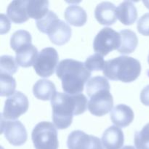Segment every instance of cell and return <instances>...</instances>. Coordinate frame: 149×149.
Wrapping results in <instances>:
<instances>
[{
    "instance_id": "83f0119b",
    "label": "cell",
    "mask_w": 149,
    "mask_h": 149,
    "mask_svg": "<svg viewBox=\"0 0 149 149\" xmlns=\"http://www.w3.org/2000/svg\"><path fill=\"white\" fill-rule=\"evenodd\" d=\"M138 31L143 36H149V13L144 14L138 21Z\"/></svg>"
},
{
    "instance_id": "d6a6232c",
    "label": "cell",
    "mask_w": 149,
    "mask_h": 149,
    "mask_svg": "<svg viewBox=\"0 0 149 149\" xmlns=\"http://www.w3.org/2000/svg\"><path fill=\"white\" fill-rule=\"evenodd\" d=\"M148 64H149V54H148Z\"/></svg>"
},
{
    "instance_id": "ac0fdd59",
    "label": "cell",
    "mask_w": 149,
    "mask_h": 149,
    "mask_svg": "<svg viewBox=\"0 0 149 149\" xmlns=\"http://www.w3.org/2000/svg\"><path fill=\"white\" fill-rule=\"evenodd\" d=\"M33 95L41 100H52L56 94V87L52 81L48 79L38 80L33 87Z\"/></svg>"
},
{
    "instance_id": "7c38bea8",
    "label": "cell",
    "mask_w": 149,
    "mask_h": 149,
    "mask_svg": "<svg viewBox=\"0 0 149 149\" xmlns=\"http://www.w3.org/2000/svg\"><path fill=\"white\" fill-rule=\"evenodd\" d=\"M95 17L101 25H113L117 19L116 6L110 1L100 3L95 10Z\"/></svg>"
},
{
    "instance_id": "8fae6325",
    "label": "cell",
    "mask_w": 149,
    "mask_h": 149,
    "mask_svg": "<svg viewBox=\"0 0 149 149\" xmlns=\"http://www.w3.org/2000/svg\"><path fill=\"white\" fill-rule=\"evenodd\" d=\"M47 34L53 44L63 45L71 39V29L66 23L58 19L49 28Z\"/></svg>"
},
{
    "instance_id": "ffe728a7",
    "label": "cell",
    "mask_w": 149,
    "mask_h": 149,
    "mask_svg": "<svg viewBox=\"0 0 149 149\" xmlns=\"http://www.w3.org/2000/svg\"><path fill=\"white\" fill-rule=\"evenodd\" d=\"M121 36V45L117 49L122 55L130 54L135 50L138 45L136 33L130 29H124L119 32Z\"/></svg>"
},
{
    "instance_id": "8992f818",
    "label": "cell",
    "mask_w": 149,
    "mask_h": 149,
    "mask_svg": "<svg viewBox=\"0 0 149 149\" xmlns=\"http://www.w3.org/2000/svg\"><path fill=\"white\" fill-rule=\"evenodd\" d=\"M110 88H102L87 95L90 97L87 108L92 114L103 116L112 111L113 99L110 93Z\"/></svg>"
},
{
    "instance_id": "4dcf8cb0",
    "label": "cell",
    "mask_w": 149,
    "mask_h": 149,
    "mask_svg": "<svg viewBox=\"0 0 149 149\" xmlns=\"http://www.w3.org/2000/svg\"><path fill=\"white\" fill-rule=\"evenodd\" d=\"M122 149H136V148H135V147L132 146H125Z\"/></svg>"
},
{
    "instance_id": "4316f807",
    "label": "cell",
    "mask_w": 149,
    "mask_h": 149,
    "mask_svg": "<svg viewBox=\"0 0 149 149\" xmlns=\"http://www.w3.org/2000/svg\"><path fill=\"white\" fill-rule=\"evenodd\" d=\"M59 18L58 15L53 11L49 10L45 17H42L40 20H36V27L38 28L39 31L44 33H47L49 28Z\"/></svg>"
},
{
    "instance_id": "4fadbf2b",
    "label": "cell",
    "mask_w": 149,
    "mask_h": 149,
    "mask_svg": "<svg viewBox=\"0 0 149 149\" xmlns=\"http://www.w3.org/2000/svg\"><path fill=\"white\" fill-rule=\"evenodd\" d=\"M105 149H121L125 143L124 133L116 126H111L103 132L101 138Z\"/></svg>"
},
{
    "instance_id": "5bb4252c",
    "label": "cell",
    "mask_w": 149,
    "mask_h": 149,
    "mask_svg": "<svg viewBox=\"0 0 149 149\" xmlns=\"http://www.w3.org/2000/svg\"><path fill=\"white\" fill-rule=\"evenodd\" d=\"M111 119L116 127H126L134 119V112L130 106L119 104L115 106L111 111Z\"/></svg>"
},
{
    "instance_id": "52a82bcc",
    "label": "cell",
    "mask_w": 149,
    "mask_h": 149,
    "mask_svg": "<svg viewBox=\"0 0 149 149\" xmlns=\"http://www.w3.org/2000/svg\"><path fill=\"white\" fill-rule=\"evenodd\" d=\"M58 61L59 56L56 49L53 47H46L38 55L33 68L39 77L47 78L57 69Z\"/></svg>"
},
{
    "instance_id": "d6986e66",
    "label": "cell",
    "mask_w": 149,
    "mask_h": 149,
    "mask_svg": "<svg viewBox=\"0 0 149 149\" xmlns=\"http://www.w3.org/2000/svg\"><path fill=\"white\" fill-rule=\"evenodd\" d=\"M64 16L65 20L70 25L77 27L84 26L87 20V15L85 10L82 7L76 4L68 6L65 9Z\"/></svg>"
},
{
    "instance_id": "e0dca14e",
    "label": "cell",
    "mask_w": 149,
    "mask_h": 149,
    "mask_svg": "<svg viewBox=\"0 0 149 149\" xmlns=\"http://www.w3.org/2000/svg\"><path fill=\"white\" fill-rule=\"evenodd\" d=\"M15 53V60L17 65L23 68L33 66L39 55L37 48L32 44L20 48L16 51Z\"/></svg>"
},
{
    "instance_id": "277c9868",
    "label": "cell",
    "mask_w": 149,
    "mask_h": 149,
    "mask_svg": "<svg viewBox=\"0 0 149 149\" xmlns=\"http://www.w3.org/2000/svg\"><path fill=\"white\" fill-rule=\"evenodd\" d=\"M31 139L36 149H58L59 146L56 127L49 122H41L33 128Z\"/></svg>"
},
{
    "instance_id": "7a4b0ae2",
    "label": "cell",
    "mask_w": 149,
    "mask_h": 149,
    "mask_svg": "<svg viewBox=\"0 0 149 149\" xmlns=\"http://www.w3.org/2000/svg\"><path fill=\"white\" fill-rule=\"evenodd\" d=\"M56 75L62 81L64 92L69 95L82 93L84 84L90 78L91 72L84 63L73 59L63 60L58 64Z\"/></svg>"
},
{
    "instance_id": "9c48e42d",
    "label": "cell",
    "mask_w": 149,
    "mask_h": 149,
    "mask_svg": "<svg viewBox=\"0 0 149 149\" xmlns=\"http://www.w3.org/2000/svg\"><path fill=\"white\" fill-rule=\"evenodd\" d=\"M1 133L15 146H20L26 142L27 132L24 125L18 120L7 121L1 118Z\"/></svg>"
},
{
    "instance_id": "3957f363",
    "label": "cell",
    "mask_w": 149,
    "mask_h": 149,
    "mask_svg": "<svg viewBox=\"0 0 149 149\" xmlns=\"http://www.w3.org/2000/svg\"><path fill=\"white\" fill-rule=\"evenodd\" d=\"M141 72L140 61L129 56H119L106 61L103 71L106 78L125 83L136 80Z\"/></svg>"
},
{
    "instance_id": "9a60e30c",
    "label": "cell",
    "mask_w": 149,
    "mask_h": 149,
    "mask_svg": "<svg viewBox=\"0 0 149 149\" xmlns=\"http://www.w3.org/2000/svg\"><path fill=\"white\" fill-rule=\"evenodd\" d=\"M27 1L15 0L8 5L7 9V16L13 23L20 24L29 19L26 11Z\"/></svg>"
},
{
    "instance_id": "484cf974",
    "label": "cell",
    "mask_w": 149,
    "mask_h": 149,
    "mask_svg": "<svg viewBox=\"0 0 149 149\" xmlns=\"http://www.w3.org/2000/svg\"><path fill=\"white\" fill-rule=\"evenodd\" d=\"M105 63L103 57L98 53H95L90 55L86 59L84 62L86 68L91 71H98L104 69Z\"/></svg>"
},
{
    "instance_id": "1f68e13d",
    "label": "cell",
    "mask_w": 149,
    "mask_h": 149,
    "mask_svg": "<svg viewBox=\"0 0 149 149\" xmlns=\"http://www.w3.org/2000/svg\"><path fill=\"white\" fill-rule=\"evenodd\" d=\"M143 3L145 4V6L147 8L149 9V1H143Z\"/></svg>"
},
{
    "instance_id": "ba28073f",
    "label": "cell",
    "mask_w": 149,
    "mask_h": 149,
    "mask_svg": "<svg viewBox=\"0 0 149 149\" xmlns=\"http://www.w3.org/2000/svg\"><path fill=\"white\" fill-rule=\"evenodd\" d=\"M29 106L27 96L21 92L15 91L6 100L1 118L5 120H16L27 111Z\"/></svg>"
},
{
    "instance_id": "f1b7e54d",
    "label": "cell",
    "mask_w": 149,
    "mask_h": 149,
    "mask_svg": "<svg viewBox=\"0 0 149 149\" xmlns=\"http://www.w3.org/2000/svg\"><path fill=\"white\" fill-rule=\"evenodd\" d=\"M10 23L7 16L4 14H1V34L7 33L10 31Z\"/></svg>"
},
{
    "instance_id": "44dd1931",
    "label": "cell",
    "mask_w": 149,
    "mask_h": 149,
    "mask_svg": "<svg viewBox=\"0 0 149 149\" xmlns=\"http://www.w3.org/2000/svg\"><path fill=\"white\" fill-rule=\"evenodd\" d=\"M47 0H27L26 11L29 18L39 20L45 17L49 12Z\"/></svg>"
},
{
    "instance_id": "5b68a950",
    "label": "cell",
    "mask_w": 149,
    "mask_h": 149,
    "mask_svg": "<svg viewBox=\"0 0 149 149\" xmlns=\"http://www.w3.org/2000/svg\"><path fill=\"white\" fill-rule=\"evenodd\" d=\"M121 45V36L111 28L105 27L97 33L93 42L95 52L106 56L111 51L118 49Z\"/></svg>"
},
{
    "instance_id": "603a6c76",
    "label": "cell",
    "mask_w": 149,
    "mask_h": 149,
    "mask_svg": "<svg viewBox=\"0 0 149 149\" xmlns=\"http://www.w3.org/2000/svg\"><path fill=\"white\" fill-rule=\"evenodd\" d=\"M18 70L16 60L13 56L2 55L0 58V74L12 76Z\"/></svg>"
},
{
    "instance_id": "f546056e",
    "label": "cell",
    "mask_w": 149,
    "mask_h": 149,
    "mask_svg": "<svg viewBox=\"0 0 149 149\" xmlns=\"http://www.w3.org/2000/svg\"><path fill=\"white\" fill-rule=\"evenodd\" d=\"M141 101L145 106H149V84L144 87L141 91Z\"/></svg>"
},
{
    "instance_id": "2e32d148",
    "label": "cell",
    "mask_w": 149,
    "mask_h": 149,
    "mask_svg": "<svg viewBox=\"0 0 149 149\" xmlns=\"http://www.w3.org/2000/svg\"><path fill=\"white\" fill-rule=\"evenodd\" d=\"M116 15L119 21L124 25L130 26L138 18V11L135 4L131 1H125L116 8Z\"/></svg>"
},
{
    "instance_id": "d4e9b609",
    "label": "cell",
    "mask_w": 149,
    "mask_h": 149,
    "mask_svg": "<svg viewBox=\"0 0 149 149\" xmlns=\"http://www.w3.org/2000/svg\"><path fill=\"white\" fill-rule=\"evenodd\" d=\"M134 143L137 149H149V123L141 131L135 132Z\"/></svg>"
},
{
    "instance_id": "30bf717a",
    "label": "cell",
    "mask_w": 149,
    "mask_h": 149,
    "mask_svg": "<svg viewBox=\"0 0 149 149\" xmlns=\"http://www.w3.org/2000/svg\"><path fill=\"white\" fill-rule=\"evenodd\" d=\"M67 146L68 149H104L98 138L81 130L73 131L69 134Z\"/></svg>"
},
{
    "instance_id": "6da1fadb",
    "label": "cell",
    "mask_w": 149,
    "mask_h": 149,
    "mask_svg": "<svg viewBox=\"0 0 149 149\" xmlns=\"http://www.w3.org/2000/svg\"><path fill=\"white\" fill-rule=\"evenodd\" d=\"M52 121L58 130L67 129L72 123L73 116L84 113L88 106L87 99L82 93L69 95L57 93L51 100Z\"/></svg>"
},
{
    "instance_id": "cb8c5ba5",
    "label": "cell",
    "mask_w": 149,
    "mask_h": 149,
    "mask_svg": "<svg viewBox=\"0 0 149 149\" xmlns=\"http://www.w3.org/2000/svg\"><path fill=\"white\" fill-rule=\"evenodd\" d=\"M0 87L1 93L0 95L11 96L15 93L16 87L15 79L12 76L7 74H0Z\"/></svg>"
},
{
    "instance_id": "7402d4cb",
    "label": "cell",
    "mask_w": 149,
    "mask_h": 149,
    "mask_svg": "<svg viewBox=\"0 0 149 149\" xmlns=\"http://www.w3.org/2000/svg\"><path fill=\"white\" fill-rule=\"evenodd\" d=\"M31 35L26 30H19L15 32L10 39V47L14 51L20 48L31 45Z\"/></svg>"
}]
</instances>
